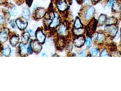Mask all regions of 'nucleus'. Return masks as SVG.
Segmentation results:
<instances>
[{
  "label": "nucleus",
  "mask_w": 121,
  "mask_h": 91,
  "mask_svg": "<svg viewBox=\"0 0 121 91\" xmlns=\"http://www.w3.org/2000/svg\"><path fill=\"white\" fill-rule=\"evenodd\" d=\"M96 10L93 5L82 7L79 13V17L85 26L88 24L90 22L95 18Z\"/></svg>",
  "instance_id": "1"
},
{
  "label": "nucleus",
  "mask_w": 121,
  "mask_h": 91,
  "mask_svg": "<svg viewBox=\"0 0 121 91\" xmlns=\"http://www.w3.org/2000/svg\"><path fill=\"white\" fill-rule=\"evenodd\" d=\"M91 35L93 45L102 48L107 44L108 37L103 30L95 31Z\"/></svg>",
  "instance_id": "2"
},
{
  "label": "nucleus",
  "mask_w": 121,
  "mask_h": 91,
  "mask_svg": "<svg viewBox=\"0 0 121 91\" xmlns=\"http://www.w3.org/2000/svg\"><path fill=\"white\" fill-rule=\"evenodd\" d=\"M102 30L106 34L108 37L112 40L118 32V24L110 26L105 25L103 26V29Z\"/></svg>",
  "instance_id": "3"
},
{
  "label": "nucleus",
  "mask_w": 121,
  "mask_h": 91,
  "mask_svg": "<svg viewBox=\"0 0 121 91\" xmlns=\"http://www.w3.org/2000/svg\"><path fill=\"white\" fill-rule=\"evenodd\" d=\"M47 12V10L44 7H38L34 10L32 17L35 21H38L44 17Z\"/></svg>",
  "instance_id": "4"
},
{
  "label": "nucleus",
  "mask_w": 121,
  "mask_h": 91,
  "mask_svg": "<svg viewBox=\"0 0 121 91\" xmlns=\"http://www.w3.org/2000/svg\"><path fill=\"white\" fill-rule=\"evenodd\" d=\"M57 35L61 37H64L68 36V30L67 25L65 23L61 22L56 29Z\"/></svg>",
  "instance_id": "5"
},
{
  "label": "nucleus",
  "mask_w": 121,
  "mask_h": 91,
  "mask_svg": "<svg viewBox=\"0 0 121 91\" xmlns=\"http://www.w3.org/2000/svg\"><path fill=\"white\" fill-rule=\"evenodd\" d=\"M6 14L4 16L6 20H8L11 17H16L18 15V10L16 6L14 5H9L8 4Z\"/></svg>",
  "instance_id": "6"
},
{
  "label": "nucleus",
  "mask_w": 121,
  "mask_h": 91,
  "mask_svg": "<svg viewBox=\"0 0 121 91\" xmlns=\"http://www.w3.org/2000/svg\"><path fill=\"white\" fill-rule=\"evenodd\" d=\"M35 38L36 41L42 45L45 44L46 40V35L43 31V28L38 27L35 31Z\"/></svg>",
  "instance_id": "7"
},
{
  "label": "nucleus",
  "mask_w": 121,
  "mask_h": 91,
  "mask_svg": "<svg viewBox=\"0 0 121 91\" xmlns=\"http://www.w3.org/2000/svg\"><path fill=\"white\" fill-rule=\"evenodd\" d=\"M85 39L86 36L85 35L74 36L73 39L74 46L78 48H82L85 45Z\"/></svg>",
  "instance_id": "8"
},
{
  "label": "nucleus",
  "mask_w": 121,
  "mask_h": 91,
  "mask_svg": "<svg viewBox=\"0 0 121 91\" xmlns=\"http://www.w3.org/2000/svg\"><path fill=\"white\" fill-rule=\"evenodd\" d=\"M8 39L9 44L11 47L14 48L17 47L20 41V37L18 34L10 31Z\"/></svg>",
  "instance_id": "9"
},
{
  "label": "nucleus",
  "mask_w": 121,
  "mask_h": 91,
  "mask_svg": "<svg viewBox=\"0 0 121 91\" xmlns=\"http://www.w3.org/2000/svg\"><path fill=\"white\" fill-rule=\"evenodd\" d=\"M61 22L60 14L58 12V11H55L54 17L49 25L48 28L50 29L55 30Z\"/></svg>",
  "instance_id": "10"
},
{
  "label": "nucleus",
  "mask_w": 121,
  "mask_h": 91,
  "mask_svg": "<svg viewBox=\"0 0 121 91\" xmlns=\"http://www.w3.org/2000/svg\"><path fill=\"white\" fill-rule=\"evenodd\" d=\"M17 54L21 56H26L29 55L28 44L20 42L17 47Z\"/></svg>",
  "instance_id": "11"
},
{
  "label": "nucleus",
  "mask_w": 121,
  "mask_h": 91,
  "mask_svg": "<svg viewBox=\"0 0 121 91\" xmlns=\"http://www.w3.org/2000/svg\"><path fill=\"white\" fill-rule=\"evenodd\" d=\"M10 33L9 29L6 27H4L0 29V43H5L9 39Z\"/></svg>",
  "instance_id": "12"
},
{
  "label": "nucleus",
  "mask_w": 121,
  "mask_h": 91,
  "mask_svg": "<svg viewBox=\"0 0 121 91\" xmlns=\"http://www.w3.org/2000/svg\"><path fill=\"white\" fill-rule=\"evenodd\" d=\"M29 42L30 43L33 53H35L36 54H38L41 52L43 49L42 45L38 43L36 41V39H30Z\"/></svg>",
  "instance_id": "13"
},
{
  "label": "nucleus",
  "mask_w": 121,
  "mask_h": 91,
  "mask_svg": "<svg viewBox=\"0 0 121 91\" xmlns=\"http://www.w3.org/2000/svg\"><path fill=\"white\" fill-rule=\"evenodd\" d=\"M17 28L21 31H24L28 26V22L22 17H18L15 20Z\"/></svg>",
  "instance_id": "14"
},
{
  "label": "nucleus",
  "mask_w": 121,
  "mask_h": 91,
  "mask_svg": "<svg viewBox=\"0 0 121 91\" xmlns=\"http://www.w3.org/2000/svg\"><path fill=\"white\" fill-rule=\"evenodd\" d=\"M29 8L27 6H23L22 10L21 17L26 21H30L31 18V13Z\"/></svg>",
  "instance_id": "15"
},
{
  "label": "nucleus",
  "mask_w": 121,
  "mask_h": 91,
  "mask_svg": "<svg viewBox=\"0 0 121 91\" xmlns=\"http://www.w3.org/2000/svg\"><path fill=\"white\" fill-rule=\"evenodd\" d=\"M100 47L94 45L92 46L89 49V56L92 57H96L99 55L101 50Z\"/></svg>",
  "instance_id": "16"
},
{
  "label": "nucleus",
  "mask_w": 121,
  "mask_h": 91,
  "mask_svg": "<svg viewBox=\"0 0 121 91\" xmlns=\"http://www.w3.org/2000/svg\"><path fill=\"white\" fill-rule=\"evenodd\" d=\"M1 54L5 56H9L11 55L12 50L8 44H5L2 46L0 50Z\"/></svg>",
  "instance_id": "17"
},
{
  "label": "nucleus",
  "mask_w": 121,
  "mask_h": 91,
  "mask_svg": "<svg viewBox=\"0 0 121 91\" xmlns=\"http://www.w3.org/2000/svg\"><path fill=\"white\" fill-rule=\"evenodd\" d=\"M112 12L115 14H121V2L120 1H115L111 9Z\"/></svg>",
  "instance_id": "18"
},
{
  "label": "nucleus",
  "mask_w": 121,
  "mask_h": 91,
  "mask_svg": "<svg viewBox=\"0 0 121 91\" xmlns=\"http://www.w3.org/2000/svg\"><path fill=\"white\" fill-rule=\"evenodd\" d=\"M72 32L74 36H80L85 35L86 32V30L84 27L78 29L73 28V29L72 30Z\"/></svg>",
  "instance_id": "19"
},
{
  "label": "nucleus",
  "mask_w": 121,
  "mask_h": 91,
  "mask_svg": "<svg viewBox=\"0 0 121 91\" xmlns=\"http://www.w3.org/2000/svg\"><path fill=\"white\" fill-rule=\"evenodd\" d=\"M119 23L118 18L115 16L108 17L105 25H112L117 24Z\"/></svg>",
  "instance_id": "20"
},
{
  "label": "nucleus",
  "mask_w": 121,
  "mask_h": 91,
  "mask_svg": "<svg viewBox=\"0 0 121 91\" xmlns=\"http://www.w3.org/2000/svg\"><path fill=\"white\" fill-rule=\"evenodd\" d=\"M108 16L105 14H101L98 17L97 22V26H102L105 25Z\"/></svg>",
  "instance_id": "21"
},
{
  "label": "nucleus",
  "mask_w": 121,
  "mask_h": 91,
  "mask_svg": "<svg viewBox=\"0 0 121 91\" xmlns=\"http://www.w3.org/2000/svg\"><path fill=\"white\" fill-rule=\"evenodd\" d=\"M93 45V39L91 35H88L86 36L85 46L86 48L89 50Z\"/></svg>",
  "instance_id": "22"
},
{
  "label": "nucleus",
  "mask_w": 121,
  "mask_h": 91,
  "mask_svg": "<svg viewBox=\"0 0 121 91\" xmlns=\"http://www.w3.org/2000/svg\"><path fill=\"white\" fill-rule=\"evenodd\" d=\"M85 25L83 24L82 20H81L79 17H77L73 23V27L74 28L78 29L82 27H85Z\"/></svg>",
  "instance_id": "23"
},
{
  "label": "nucleus",
  "mask_w": 121,
  "mask_h": 91,
  "mask_svg": "<svg viewBox=\"0 0 121 91\" xmlns=\"http://www.w3.org/2000/svg\"><path fill=\"white\" fill-rule=\"evenodd\" d=\"M99 56H110L111 55V52L109 49L106 47L104 46L101 48L100 52L99 53Z\"/></svg>",
  "instance_id": "24"
},
{
  "label": "nucleus",
  "mask_w": 121,
  "mask_h": 91,
  "mask_svg": "<svg viewBox=\"0 0 121 91\" xmlns=\"http://www.w3.org/2000/svg\"><path fill=\"white\" fill-rule=\"evenodd\" d=\"M31 38L30 35L29 33L26 31H25L22 35V38H21V42L28 44L29 40Z\"/></svg>",
  "instance_id": "25"
},
{
  "label": "nucleus",
  "mask_w": 121,
  "mask_h": 91,
  "mask_svg": "<svg viewBox=\"0 0 121 91\" xmlns=\"http://www.w3.org/2000/svg\"><path fill=\"white\" fill-rule=\"evenodd\" d=\"M89 50L86 49H81L78 50L76 52V56H89Z\"/></svg>",
  "instance_id": "26"
},
{
  "label": "nucleus",
  "mask_w": 121,
  "mask_h": 91,
  "mask_svg": "<svg viewBox=\"0 0 121 91\" xmlns=\"http://www.w3.org/2000/svg\"><path fill=\"white\" fill-rule=\"evenodd\" d=\"M6 21L7 20L5 16H0V28L6 27Z\"/></svg>",
  "instance_id": "27"
},
{
  "label": "nucleus",
  "mask_w": 121,
  "mask_h": 91,
  "mask_svg": "<svg viewBox=\"0 0 121 91\" xmlns=\"http://www.w3.org/2000/svg\"><path fill=\"white\" fill-rule=\"evenodd\" d=\"M115 1L114 0H107L104 2V3L105 4V6L108 9H111Z\"/></svg>",
  "instance_id": "28"
},
{
  "label": "nucleus",
  "mask_w": 121,
  "mask_h": 91,
  "mask_svg": "<svg viewBox=\"0 0 121 91\" xmlns=\"http://www.w3.org/2000/svg\"><path fill=\"white\" fill-rule=\"evenodd\" d=\"M45 44L46 47L47 48H50L53 46V41L52 38H48L47 40L46 39Z\"/></svg>",
  "instance_id": "29"
},
{
  "label": "nucleus",
  "mask_w": 121,
  "mask_h": 91,
  "mask_svg": "<svg viewBox=\"0 0 121 91\" xmlns=\"http://www.w3.org/2000/svg\"><path fill=\"white\" fill-rule=\"evenodd\" d=\"M9 23L13 29L17 30V29H18L17 24H16V22H15V20H14L13 19H12V20H10Z\"/></svg>",
  "instance_id": "30"
},
{
  "label": "nucleus",
  "mask_w": 121,
  "mask_h": 91,
  "mask_svg": "<svg viewBox=\"0 0 121 91\" xmlns=\"http://www.w3.org/2000/svg\"><path fill=\"white\" fill-rule=\"evenodd\" d=\"M92 0H83L81 6H82V7H84L91 5H92Z\"/></svg>",
  "instance_id": "31"
},
{
  "label": "nucleus",
  "mask_w": 121,
  "mask_h": 91,
  "mask_svg": "<svg viewBox=\"0 0 121 91\" xmlns=\"http://www.w3.org/2000/svg\"><path fill=\"white\" fill-rule=\"evenodd\" d=\"M26 31L29 33V34L30 35L31 38L35 37V32L33 30H32L31 29H29L27 30Z\"/></svg>",
  "instance_id": "32"
},
{
  "label": "nucleus",
  "mask_w": 121,
  "mask_h": 91,
  "mask_svg": "<svg viewBox=\"0 0 121 91\" xmlns=\"http://www.w3.org/2000/svg\"><path fill=\"white\" fill-rule=\"evenodd\" d=\"M33 0H25V2L27 6L30 8L32 5Z\"/></svg>",
  "instance_id": "33"
},
{
  "label": "nucleus",
  "mask_w": 121,
  "mask_h": 91,
  "mask_svg": "<svg viewBox=\"0 0 121 91\" xmlns=\"http://www.w3.org/2000/svg\"><path fill=\"white\" fill-rule=\"evenodd\" d=\"M76 0V1L78 4L81 5L83 0Z\"/></svg>",
  "instance_id": "34"
},
{
  "label": "nucleus",
  "mask_w": 121,
  "mask_h": 91,
  "mask_svg": "<svg viewBox=\"0 0 121 91\" xmlns=\"http://www.w3.org/2000/svg\"><path fill=\"white\" fill-rule=\"evenodd\" d=\"M42 55L43 56H46L47 55V54L46 52H43L42 53Z\"/></svg>",
  "instance_id": "35"
},
{
  "label": "nucleus",
  "mask_w": 121,
  "mask_h": 91,
  "mask_svg": "<svg viewBox=\"0 0 121 91\" xmlns=\"http://www.w3.org/2000/svg\"><path fill=\"white\" fill-rule=\"evenodd\" d=\"M119 33H120V37H121V28H120V32H119ZM120 44H121V43H120ZM120 47H121V46H120Z\"/></svg>",
  "instance_id": "36"
},
{
  "label": "nucleus",
  "mask_w": 121,
  "mask_h": 91,
  "mask_svg": "<svg viewBox=\"0 0 121 91\" xmlns=\"http://www.w3.org/2000/svg\"><path fill=\"white\" fill-rule=\"evenodd\" d=\"M104 0H100V2H103Z\"/></svg>",
  "instance_id": "37"
},
{
  "label": "nucleus",
  "mask_w": 121,
  "mask_h": 91,
  "mask_svg": "<svg viewBox=\"0 0 121 91\" xmlns=\"http://www.w3.org/2000/svg\"><path fill=\"white\" fill-rule=\"evenodd\" d=\"M115 1H120V0H114Z\"/></svg>",
  "instance_id": "38"
},
{
  "label": "nucleus",
  "mask_w": 121,
  "mask_h": 91,
  "mask_svg": "<svg viewBox=\"0 0 121 91\" xmlns=\"http://www.w3.org/2000/svg\"><path fill=\"white\" fill-rule=\"evenodd\" d=\"M120 52H121V51H120Z\"/></svg>",
  "instance_id": "39"
},
{
  "label": "nucleus",
  "mask_w": 121,
  "mask_h": 91,
  "mask_svg": "<svg viewBox=\"0 0 121 91\" xmlns=\"http://www.w3.org/2000/svg\"><path fill=\"white\" fill-rule=\"evenodd\" d=\"M120 1L121 2V0H120Z\"/></svg>",
  "instance_id": "40"
},
{
  "label": "nucleus",
  "mask_w": 121,
  "mask_h": 91,
  "mask_svg": "<svg viewBox=\"0 0 121 91\" xmlns=\"http://www.w3.org/2000/svg\"><path fill=\"white\" fill-rule=\"evenodd\" d=\"M70 0V1H72V0Z\"/></svg>",
  "instance_id": "41"
},
{
  "label": "nucleus",
  "mask_w": 121,
  "mask_h": 91,
  "mask_svg": "<svg viewBox=\"0 0 121 91\" xmlns=\"http://www.w3.org/2000/svg\"></svg>",
  "instance_id": "42"
}]
</instances>
